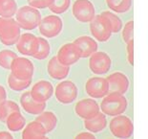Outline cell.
I'll return each instance as SVG.
<instances>
[{
	"instance_id": "37",
	"label": "cell",
	"mask_w": 148,
	"mask_h": 139,
	"mask_svg": "<svg viewBox=\"0 0 148 139\" xmlns=\"http://www.w3.org/2000/svg\"><path fill=\"white\" fill-rule=\"evenodd\" d=\"M12 135L9 131H0V139H12Z\"/></svg>"
},
{
	"instance_id": "19",
	"label": "cell",
	"mask_w": 148,
	"mask_h": 139,
	"mask_svg": "<svg viewBox=\"0 0 148 139\" xmlns=\"http://www.w3.org/2000/svg\"><path fill=\"white\" fill-rule=\"evenodd\" d=\"M47 71L50 77L55 80H64L69 75L70 66H66L60 64L56 56L49 61L48 65H47Z\"/></svg>"
},
{
	"instance_id": "28",
	"label": "cell",
	"mask_w": 148,
	"mask_h": 139,
	"mask_svg": "<svg viewBox=\"0 0 148 139\" xmlns=\"http://www.w3.org/2000/svg\"><path fill=\"white\" fill-rule=\"evenodd\" d=\"M32 84V80H20L14 77L12 73L8 77V86L14 91H24Z\"/></svg>"
},
{
	"instance_id": "29",
	"label": "cell",
	"mask_w": 148,
	"mask_h": 139,
	"mask_svg": "<svg viewBox=\"0 0 148 139\" xmlns=\"http://www.w3.org/2000/svg\"><path fill=\"white\" fill-rule=\"evenodd\" d=\"M101 15H103L106 17V19L108 20L110 26H111L112 29V33H119V31H121L122 29V21L119 18L118 15H115L114 12H109V11H105L103 12Z\"/></svg>"
},
{
	"instance_id": "21",
	"label": "cell",
	"mask_w": 148,
	"mask_h": 139,
	"mask_svg": "<svg viewBox=\"0 0 148 139\" xmlns=\"http://www.w3.org/2000/svg\"><path fill=\"white\" fill-rule=\"evenodd\" d=\"M107 126V119L106 115L103 112H99L93 118L84 120V128L88 131L92 133H97L103 131Z\"/></svg>"
},
{
	"instance_id": "14",
	"label": "cell",
	"mask_w": 148,
	"mask_h": 139,
	"mask_svg": "<svg viewBox=\"0 0 148 139\" xmlns=\"http://www.w3.org/2000/svg\"><path fill=\"white\" fill-rule=\"evenodd\" d=\"M75 111L78 117L84 120L91 119L100 111L99 104L93 99H82L75 104Z\"/></svg>"
},
{
	"instance_id": "16",
	"label": "cell",
	"mask_w": 148,
	"mask_h": 139,
	"mask_svg": "<svg viewBox=\"0 0 148 139\" xmlns=\"http://www.w3.org/2000/svg\"><path fill=\"white\" fill-rule=\"evenodd\" d=\"M109 92L124 94L129 88V80L127 76L121 72H114L106 78Z\"/></svg>"
},
{
	"instance_id": "13",
	"label": "cell",
	"mask_w": 148,
	"mask_h": 139,
	"mask_svg": "<svg viewBox=\"0 0 148 139\" xmlns=\"http://www.w3.org/2000/svg\"><path fill=\"white\" fill-rule=\"evenodd\" d=\"M31 96L38 103H46L53 94V86L48 81H38L33 86L30 91Z\"/></svg>"
},
{
	"instance_id": "5",
	"label": "cell",
	"mask_w": 148,
	"mask_h": 139,
	"mask_svg": "<svg viewBox=\"0 0 148 139\" xmlns=\"http://www.w3.org/2000/svg\"><path fill=\"white\" fill-rule=\"evenodd\" d=\"M63 29V22L58 15H47L41 18L38 25V30L41 36L46 39L58 37Z\"/></svg>"
},
{
	"instance_id": "33",
	"label": "cell",
	"mask_w": 148,
	"mask_h": 139,
	"mask_svg": "<svg viewBox=\"0 0 148 139\" xmlns=\"http://www.w3.org/2000/svg\"><path fill=\"white\" fill-rule=\"evenodd\" d=\"M27 2L29 6L36 8L37 10L49 8L52 4V0H27Z\"/></svg>"
},
{
	"instance_id": "4",
	"label": "cell",
	"mask_w": 148,
	"mask_h": 139,
	"mask_svg": "<svg viewBox=\"0 0 148 139\" xmlns=\"http://www.w3.org/2000/svg\"><path fill=\"white\" fill-rule=\"evenodd\" d=\"M111 133L118 138H130L134 132V125L132 120L125 115L114 116L109 124Z\"/></svg>"
},
{
	"instance_id": "17",
	"label": "cell",
	"mask_w": 148,
	"mask_h": 139,
	"mask_svg": "<svg viewBox=\"0 0 148 139\" xmlns=\"http://www.w3.org/2000/svg\"><path fill=\"white\" fill-rule=\"evenodd\" d=\"M20 106L25 112L33 115H38L46 109V103H38L33 99L30 91H26L20 97Z\"/></svg>"
},
{
	"instance_id": "23",
	"label": "cell",
	"mask_w": 148,
	"mask_h": 139,
	"mask_svg": "<svg viewBox=\"0 0 148 139\" xmlns=\"http://www.w3.org/2000/svg\"><path fill=\"white\" fill-rule=\"evenodd\" d=\"M36 121L39 122L44 129H46L47 133L52 132L58 125V117L53 111H43L36 117Z\"/></svg>"
},
{
	"instance_id": "27",
	"label": "cell",
	"mask_w": 148,
	"mask_h": 139,
	"mask_svg": "<svg viewBox=\"0 0 148 139\" xmlns=\"http://www.w3.org/2000/svg\"><path fill=\"white\" fill-rule=\"evenodd\" d=\"M50 52H51V46H50L48 40L43 39V37H37L36 51L33 58L43 61V59H46L48 58Z\"/></svg>"
},
{
	"instance_id": "34",
	"label": "cell",
	"mask_w": 148,
	"mask_h": 139,
	"mask_svg": "<svg viewBox=\"0 0 148 139\" xmlns=\"http://www.w3.org/2000/svg\"><path fill=\"white\" fill-rule=\"evenodd\" d=\"M126 51H127V59L130 65L134 64V39L130 40L126 43Z\"/></svg>"
},
{
	"instance_id": "3",
	"label": "cell",
	"mask_w": 148,
	"mask_h": 139,
	"mask_svg": "<svg viewBox=\"0 0 148 139\" xmlns=\"http://www.w3.org/2000/svg\"><path fill=\"white\" fill-rule=\"evenodd\" d=\"M15 20L21 29L31 31L38 27L39 22L41 20V15L36 8L31 6H22L21 8L17 9Z\"/></svg>"
},
{
	"instance_id": "8",
	"label": "cell",
	"mask_w": 148,
	"mask_h": 139,
	"mask_svg": "<svg viewBox=\"0 0 148 139\" xmlns=\"http://www.w3.org/2000/svg\"><path fill=\"white\" fill-rule=\"evenodd\" d=\"M11 73L20 80H32L34 73L33 62L24 57H16L12 62Z\"/></svg>"
},
{
	"instance_id": "12",
	"label": "cell",
	"mask_w": 148,
	"mask_h": 139,
	"mask_svg": "<svg viewBox=\"0 0 148 139\" xmlns=\"http://www.w3.org/2000/svg\"><path fill=\"white\" fill-rule=\"evenodd\" d=\"M56 58L60 64L66 66H71L79 61L81 59L80 53L73 42H68L63 44L59 48Z\"/></svg>"
},
{
	"instance_id": "24",
	"label": "cell",
	"mask_w": 148,
	"mask_h": 139,
	"mask_svg": "<svg viewBox=\"0 0 148 139\" xmlns=\"http://www.w3.org/2000/svg\"><path fill=\"white\" fill-rule=\"evenodd\" d=\"M17 9L15 0H0V17H14Z\"/></svg>"
},
{
	"instance_id": "31",
	"label": "cell",
	"mask_w": 148,
	"mask_h": 139,
	"mask_svg": "<svg viewBox=\"0 0 148 139\" xmlns=\"http://www.w3.org/2000/svg\"><path fill=\"white\" fill-rule=\"evenodd\" d=\"M17 55L11 50H2L0 51V67L10 70L12 61L16 58Z\"/></svg>"
},
{
	"instance_id": "22",
	"label": "cell",
	"mask_w": 148,
	"mask_h": 139,
	"mask_svg": "<svg viewBox=\"0 0 148 139\" xmlns=\"http://www.w3.org/2000/svg\"><path fill=\"white\" fill-rule=\"evenodd\" d=\"M5 123L8 129L11 131H22L26 126V120H25L24 116L20 113V111L12 112L6 119Z\"/></svg>"
},
{
	"instance_id": "36",
	"label": "cell",
	"mask_w": 148,
	"mask_h": 139,
	"mask_svg": "<svg viewBox=\"0 0 148 139\" xmlns=\"http://www.w3.org/2000/svg\"><path fill=\"white\" fill-rule=\"evenodd\" d=\"M6 99H7V92H6L5 87L0 86V104H1L3 101H5Z\"/></svg>"
},
{
	"instance_id": "7",
	"label": "cell",
	"mask_w": 148,
	"mask_h": 139,
	"mask_svg": "<svg viewBox=\"0 0 148 139\" xmlns=\"http://www.w3.org/2000/svg\"><path fill=\"white\" fill-rule=\"evenodd\" d=\"M72 12L75 19L81 23H89L96 17L95 6L90 0H75Z\"/></svg>"
},
{
	"instance_id": "25",
	"label": "cell",
	"mask_w": 148,
	"mask_h": 139,
	"mask_svg": "<svg viewBox=\"0 0 148 139\" xmlns=\"http://www.w3.org/2000/svg\"><path fill=\"white\" fill-rule=\"evenodd\" d=\"M106 4L111 11L116 14H124L132 7V0H106Z\"/></svg>"
},
{
	"instance_id": "18",
	"label": "cell",
	"mask_w": 148,
	"mask_h": 139,
	"mask_svg": "<svg viewBox=\"0 0 148 139\" xmlns=\"http://www.w3.org/2000/svg\"><path fill=\"white\" fill-rule=\"evenodd\" d=\"M80 53L81 58H88L97 51V43L94 39L87 36H81L73 42Z\"/></svg>"
},
{
	"instance_id": "1",
	"label": "cell",
	"mask_w": 148,
	"mask_h": 139,
	"mask_svg": "<svg viewBox=\"0 0 148 139\" xmlns=\"http://www.w3.org/2000/svg\"><path fill=\"white\" fill-rule=\"evenodd\" d=\"M127 99L123 94L116 92H109L102 98L99 109L101 112L108 116H116L123 114L127 109Z\"/></svg>"
},
{
	"instance_id": "15",
	"label": "cell",
	"mask_w": 148,
	"mask_h": 139,
	"mask_svg": "<svg viewBox=\"0 0 148 139\" xmlns=\"http://www.w3.org/2000/svg\"><path fill=\"white\" fill-rule=\"evenodd\" d=\"M15 45L16 50L22 55L34 57L37 47V37L31 33L22 34Z\"/></svg>"
},
{
	"instance_id": "10",
	"label": "cell",
	"mask_w": 148,
	"mask_h": 139,
	"mask_svg": "<svg viewBox=\"0 0 148 139\" xmlns=\"http://www.w3.org/2000/svg\"><path fill=\"white\" fill-rule=\"evenodd\" d=\"M112 65V61L110 57L105 52L96 51L90 56L89 68L96 75L106 74L110 70Z\"/></svg>"
},
{
	"instance_id": "6",
	"label": "cell",
	"mask_w": 148,
	"mask_h": 139,
	"mask_svg": "<svg viewBox=\"0 0 148 139\" xmlns=\"http://www.w3.org/2000/svg\"><path fill=\"white\" fill-rule=\"evenodd\" d=\"M90 23V32L97 40L105 42L112 36V29L108 20L103 15H97Z\"/></svg>"
},
{
	"instance_id": "30",
	"label": "cell",
	"mask_w": 148,
	"mask_h": 139,
	"mask_svg": "<svg viewBox=\"0 0 148 139\" xmlns=\"http://www.w3.org/2000/svg\"><path fill=\"white\" fill-rule=\"evenodd\" d=\"M70 6L71 0H52V4L49 9L55 15H61L67 12Z\"/></svg>"
},
{
	"instance_id": "9",
	"label": "cell",
	"mask_w": 148,
	"mask_h": 139,
	"mask_svg": "<svg viewBox=\"0 0 148 139\" xmlns=\"http://www.w3.org/2000/svg\"><path fill=\"white\" fill-rule=\"evenodd\" d=\"M56 100L63 105L72 104L77 97V87L71 81H63L53 90Z\"/></svg>"
},
{
	"instance_id": "20",
	"label": "cell",
	"mask_w": 148,
	"mask_h": 139,
	"mask_svg": "<svg viewBox=\"0 0 148 139\" xmlns=\"http://www.w3.org/2000/svg\"><path fill=\"white\" fill-rule=\"evenodd\" d=\"M47 131L43 126L37 121L30 122L25 126L22 131V138L24 139H43L47 136Z\"/></svg>"
},
{
	"instance_id": "2",
	"label": "cell",
	"mask_w": 148,
	"mask_h": 139,
	"mask_svg": "<svg viewBox=\"0 0 148 139\" xmlns=\"http://www.w3.org/2000/svg\"><path fill=\"white\" fill-rule=\"evenodd\" d=\"M21 28L12 17H0V42L6 46H12L21 35Z\"/></svg>"
},
{
	"instance_id": "11",
	"label": "cell",
	"mask_w": 148,
	"mask_h": 139,
	"mask_svg": "<svg viewBox=\"0 0 148 139\" xmlns=\"http://www.w3.org/2000/svg\"><path fill=\"white\" fill-rule=\"evenodd\" d=\"M85 90L94 99H101L109 93V87L106 78L92 77L85 84Z\"/></svg>"
},
{
	"instance_id": "32",
	"label": "cell",
	"mask_w": 148,
	"mask_h": 139,
	"mask_svg": "<svg viewBox=\"0 0 148 139\" xmlns=\"http://www.w3.org/2000/svg\"><path fill=\"white\" fill-rule=\"evenodd\" d=\"M133 31H134V22L133 20L128 21L125 23L124 26H122V39L125 43H127L133 39Z\"/></svg>"
},
{
	"instance_id": "26",
	"label": "cell",
	"mask_w": 148,
	"mask_h": 139,
	"mask_svg": "<svg viewBox=\"0 0 148 139\" xmlns=\"http://www.w3.org/2000/svg\"><path fill=\"white\" fill-rule=\"evenodd\" d=\"M14 111H20V109L18 105L14 101L11 100H7L6 99L5 101L0 104V121L5 123L6 119L9 115L11 114L12 112Z\"/></svg>"
},
{
	"instance_id": "35",
	"label": "cell",
	"mask_w": 148,
	"mask_h": 139,
	"mask_svg": "<svg viewBox=\"0 0 148 139\" xmlns=\"http://www.w3.org/2000/svg\"><path fill=\"white\" fill-rule=\"evenodd\" d=\"M77 139H93V138H96L95 137V133H92L90 131H84V132H80L78 133L77 136H75Z\"/></svg>"
}]
</instances>
